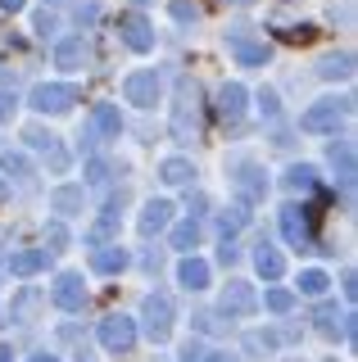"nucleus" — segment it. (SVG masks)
Listing matches in <instances>:
<instances>
[{
  "label": "nucleus",
  "mask_w": 358,
  "mask_h": 362,
  "mask_svg": "<svg viewBox=\"0 0 358 362\" xmlns=\"http://www.w3.org/2000/svg\"><path fill=\"white\" fill-rule=\"evenodd\" d=\"M282 186L295 190V195H299V190H313V186H318V173H313V163H295V168H286Z\"/></svg>",
  "instance_id": "obj_26"
},
{
  "label": "nucleus",
  "mask_w": 358,
  "mask_h": 362,
  "mask_svg": "<svg viewBox=\"0 0 358 362\" xmlns=\"http://www.w3.org/2000/svg\"><path fill=\"white\" fill-rule=\"evenodd\" d=\"M100 344L109 349V354H127L132 344H137V322H132V317H122V313H114V317H105V322H100Z\"/></svg>",
  "instance_id": "obj_6"
},
{
  "label": "nucleus",
  "mask_w": 358,
  "mask_h": 362,
  "mask_svg": "<svg viewBox=\"0 0 358 362\" xmlns=\"http://www.w3.org/2000/svg\"><path fill=\"white\" fill-rule=\"evenodd\" d=\"M318 73L322 77H327V82H335V77H340V82H345V77H354V59H350V54H327V59H322L318 64Z\"/></svg>",
  "instance_id": "obj_27"
},
{
  "label": "nucleus",
  "mask_w": 358,
  "mask_h": 362,
  "mask_svg": "<svg viewBox=\"0 0 358 362\" xmlns=\"http://www.w3.org/2000/svg\"><path fill=\"white\" fill-rule=\"evenodd\" d=\"M32 28H37L41 37H54V28H59V23H54V14H50V9H41V14H37V23H32Z\"/></svg>",
  "instance_id": "obj_38"
},
{
  "label": "nucleus",
  "mask_w": 358,
  "mask_h": 362,
  "mask_svg": "<svg viewBox=\"0 0 358 362\" xmlns=\"http://www.w3.org/2000/svg\"><path fill=\"white\" fill-rule=\"evenodd\" d=\"M0 362H14V349L9 344H0Z\"/></svg>",
  "instance_id": "obj_45"
},
{
  "label": "nucleus",
  "mask_w": 358,
  "mask_h": 362,
  "mask_svg": "<svg viewBox=\"0 0 358 362\" xmlns=\"http://www.w3.org/2000/svg\"><path fill=\"white\" fill-rule=\"evenodd\" d=\"M50 299H54V308L77 313L86 303V281L77 276V272H59V276H54V286H50Z\"/></svg>",
  "instance_id": "obj_7"
},
{
  "label": "nucleus",
  "mask_w": 358,
  "mask_h": 362,
  "mask_svg": "<svg viewBox=\"0 0 358 362\" xmlns=\"http://www.w3.org/2000/svg\"><path fill=\"white\" fill-rule=\"evenodd\" d=\"M259 113H263V118H277V113H282V100H277V90H259Z\"/></svg>",
  "instance_id": "obj_35"
},
{
  "label": "nucleus",
  "mask_w": 358,
  "mask_h": 362,
  "mask_svg": "<svg viewBox=\"0 0 358 362\" xmlns=\"http://www.w3.org/2000/svg\"><path fill=\"white\" fill-rule=\"evenodd\" d=\"M254 267H259V276H263V281H282V272H286V254H282V249H272V245H259V249H254Z\"/></svg>",
  "instance_id": "obj_19"
},
{
  "label": "nucleus",
  "mask_w": 358,
  "mask_h": 362,
  "mask_svg": "<svg viewBox=\"0 0 358 362\" xmlns=\"http://www.w3.org/2000/svg\"><path fill=\"white\" fill-rule=\"evenodd\" d=\"M50 204H54V213H59V218L82 213V186H59V190L50 195Z\"/></svg>",
  "instance_id": "obj_25"
},
{
  "label": "nucleus",
  "mask_w": 358,
  "mask_h": 362,
  "mask_svg": "<svg viewBox=\"0 0 358 362\" xmlns=\"http://www.w3.org/2000/svg\"><path fill=\"white\" fill-rule=\"evenodd\" d=\"M32 303H37V290H23V294L14 299V317H28V308H32Z\"/></svg>",
  "instance_id": "obj_39"
},
{
  "label": "nucleus",
  "mask_w": 358,
  "mask_h": 362,
  "mask_svg": "<svg viewBox=\"0 0 358 362\" xmlns=\"http://www.w3.org/2000/svg\"><path fill=\"white\" fill-rule=\"evenodd\" d=\"M231 54H236V64H245V68H259V64H267V45L263 41H245V32L236 28L231 32Z\"/></svg>",
  "instance_id": "obj_17"
},
{
  "label": "nucleus",
  "mask_w": 358,
  "mask_h": 362,
  "mask_svg": "<svg viewBox=\"0 0 358 362\" xmlns=\"http://www.w3.org/2000/svg\"><path fill=\"white\" fill-rule=\"evenodd\" d=\"M127 263H132V254L122 245H96L91 249V267L100 276H118V272H127Z\"/></svg>",
  "instance_id": "obj_12"
},
{
  "label": "nucleus",
  "mask_w": 358,
  "mask_h": 362,
  "mask_svg": "<svg viewBox=\"0 0 358 362\" xmlns=\"http://www.w3.org/2000/svg\"><path fill=\"white\" fill-rule=\"evenodd\" d=\"M263 308L267 313H290V308H295V294H290V290H267L263 294Z\"/></svg>",
  "instance_id": "obj_31"
},
{
  "label": "nucleus",
  "mask_w": 358,
  "mask_h": 362,
  "mask_svg": "<svg viewBox=\"0 0 358 362\" xmlns=\"http://www.w3.org/2000/svg\"><path fill=\"white\" fill-rule=\"evenodd\" d=\"M118 37H122L127 50H137V54L154 50V28H150V18H141V14H122L118 18Z\"/></svg>",
  "instance_id": "obj_8"
},
{
  "label": "nucleus",
  "mask_w": 358,
  "mask_h": 362,
  "mask_svg": "<svg viewBox=\"0 0 358 362\" xmlns=\"http://www.w3.org/2000/svg\"><path fill=\"white\" fill-rule=\"evenodd\" d=\"M141 317H145V335L154 339V344H163L168 335H173V299L168 294H145V303H141Z\"/></svg>",
  "instance_id": "obj_3"
},
{
  "label": "nucleus",
  "mask_w": 358,
  "mask_h": 362,
  "mask_svg": "<svg viewBox=\"0 0 358 362\" xmlns=\"http://www.w3.org/2000/svg\"><path fill=\"white\" fill-rule=\"evenodd\" d=\"M350 113H354V100H350V95H340V100H318L313 109L299 113V127H304L308 136H327V132L340 127Z\"/></svg>",
  "instance_id": "obj_2"
},
{
  "label": "nucleus",
  "mask_w": 358,
  "mask_h": 362,
  "mask_svg": "<svg viewBox=\"0 0 358 362\" xmlns=\"http://www.w3.org/2000/svg\"><path fill=\"white\" fill-rule=\"evenodd\" d=\"M173 136H177V141H191V136H200V86L191 82V77H182V82H177Z\"/></svg>",
  "instance_id": "obj_1"
},
{
  "label": "nucleus",
  "mask_w": 358,
  "mask_h": 362,
  "mask_svg": "<svg viewBox=\"0 0 358 362\" xmlns=\"http://www.w3.org/2000/svg\"><path fill=\"white\" fill-rule=\"evenodd\" d=\"M195 245H200V222L191 218V222H182V226H173V249H182L186 258L195 254Z\"/></svg>",
  "instance_id": "obj_28"
},
{
  "label": "nucleus",
  "mask_w": 358,
  "mask_h": 362,
  "mask_svg": "<svg viewBox=\"0 0 358 362\" xmlns=\"http://www.w3.org/2000/svg\"><path fill=\"white\" fill-rule=\"evenodd\" d=\"M9 272L14 276H37V272H46V249H23V254L9 258Z\"/></svg>",
  "instance_id": "obj_24"
},
{
  "label": "nucleus",
  "mask_w": 358,
  "mask_h": 362,
  "mask_svg": "<svg viewBox=\"0 0 358 362\" xmlns=\"http://www.w3.org/2000/svg\"><path fill=\"white\" fill-rule=\"evenodd\" d=\"M73 100H77V86H69V82H41V86H32L28 105L37 113H69Z\"/></svg>",
  "instance_id": "obj_4"
},
{
  "label": "nucleus",
  "mask_w": 358,
  "mask_h": 362,
  "mask_svg": "<svg viewBox=\"0 0 358 362\" xmlns=\"http://www.w3.org/2000/svg\"><path fill=\"white\" fill-rule=\"evenodd\" d=\"M177 286L182 290H204L209 286V263L204 258H182V267H177Z\"/></svg>",
  "instance_id": "obj_20"
},
{
  "label": "nucleus",
  "mask_w": 358,
  "mask_h": 362,
  "mask_svg": "<svg viewBox=\"0 0 358 362\" xmlns=\"http://www.w3.org/2000/svg\"><path fill=\"white\" fill-rule=\"evenodd\" d=\"M173 18H177V23H195L200 9L191 5V0H173Z\"/></svg>",
  "instance_id": "obj_36"
},
{
  "label": "nucleus",
  "mask_w": 358,
  "mask_h": 362,
  "mask_svg": "<svg viewBox=\"0 0 358 362\" xmlns=\"http://www.w3.org/2000/svg\"><path fill=\"white\" fill-rule=\"evenodd\" d=\"M204 362H241L236 354H204Z\"/></svg>",
  "instance_id": "obj_44"
},
{
  "label": "nucleus",
  "mask_w": 358,
  "mask_h": 362,
  "mask_svg": "<svg viewBox=\"0 0 358 362\" xmlns=\"http://www.w3.org/2000/svg\"><path fill=\"white\" fill-rule=\"evenodd\" d=\"M299 294H313V299H322V294H327V272H322V267L299 272Z\"/></svg>",
  "instance_id": "obj_30"
},
{
  "label": "nucleus",
  "mask_w": 358,
  "mask_h": 362,
  "mask_svg": "<svg viewBox=\"0 0 358 362\" xmlns=\"http://www.w3.org/2000/svg\"><path fill=\"white\" fill-rule=\"evenodd\" d=\"M159 177H163V186H191V181H195V163H191V158H163Z\"/></svg>",
  "instance_id": "obj_22"
},
{
  "label": "nucleus",
  "mask_w": 358,
  "mask_h": 362,
  "mask_svg": "<svg viewBox=\"0 0 358 362\" xmlns=\"http://www.w3.org/2000/svg\"><path fill=\"white\" fill-rule=\"evenodd\" d=\"M23 5H28V0H0V9H5V14H18Z\"/></svg>",
  "instance_id": "obj_43"
},
{
  "label": "nucleus",
  "mask_w": 358,
  "mask_h": 362,
  "mask_svg": "<svg viewBox=\"0 0 358 362\" xmlns=\"http://www.w3.org/2000/svg\"><path fill=\"white\" fill-rule=\"evenodd\" d=\"M168 222H173V204H168V199H150L141 209V222L137 226H141V235H159Z\"/></svg>",
  "instance_id": "obj_18"
},
{
  "label": "nucleus",
  "mask_w": 358,
  "mask_h": 362,
  "mask_svg": "<svg viewBox=\"0 0 358 362\" xmlns=\"http://www.w3.org/2000/svg\"><path fill=\"white\" fill-rule=\"evenodd\" d=\"M318 331L322 335H345V339H354V317L350 313H340V308H335V303H322V308H318Z\"/></svg>",
  "instance_id": "obj_15"
},
{
  "label": "nucleus",
  "mask_w": 358,
  "mask_h": 362,
  "mask_svg": "<svg viewBox=\"0 0 358 362\" xmlns=\"http://www.w3.org/2000/svg\"><path fill=\"white\" fill-rule=\"evenodd\" d=\"M259 308V294H254L250 281H227L222 286V313L227 317H254Z\"/></svg>",
  "instance_id": "obj_9"
},
{
  "label": "nucleus",
  "mask_w": 358,
  "mask_h": 362,
  "mask_svg": "<svg viewBox=\"0 0 358 362\" xmlns=\"http://www.w3.org/2000/svg\"><path fill=\"white\" fill-rule=\"evenodd\" d=\"M354 294H358V276H354V272H345V299H354Z\"/></svg>",
  "instance_id": "obj_42"
},
{
  "label": "nucleus",
  "mask_w": 358,
  "mask_h": 362,
  "mask_svg": "<svg viewBox=\"0 0 358 362\" xmlns=\"http://www.w3.org/2000/svg\"><path fill=\"white\" fill-rule=\"evenodd\" d=\"M231 181H236V190H241V199H245V204H254V199H263V195H267V177H263L254 163H236Z\"/></svg>",
  "instance_id": "obj_13"
},
{
  "label": "nucleus",
  "mask_w": 358,
  "mask_h": 362,
  "mask_svg": "<svg viewBox=\"0 0 358 362\" xmlns=\"http://www.w3.org/2000/svg\"><path fill=\"white\" fill-rule=\"evenodd\" d=\"M0 263H5V245H0Z\"/></svg>",
  "instance_id": "obj_48"
},
{
  "label": "nucleus",
  "mask_w": 358,
  "mask_h": 362,
  "mask_svg": "<svg viewBox=\"0 0 358 362\" xmlns=\"http://www.w3.org/2000/svg\"><path fill=\"white\" fill-rule=\"evenodd\" d=\"M327 158H331L335 173H340L345 186H354V145H350V141H335L331 150H327Z\"/></svg>",
  "instance_id": "obj_23"
},
{
  "label": "nucleus",
  "mask_w": 358,
  "mask_h": 362,
  "mask_svg": "<svg viewBox=\"0 0 358 362\" xmlns=\"http://www.w3.org/2000/svg\"><path fill=\"white\" fill-rule=\"evenodd\" d=\"M109 181V163L105 158H91V163H86V186H105Z\"/></svg>",
  "instance_id": "obj_34"
},
{
  "label": "nucleus",
  "mask_w": 358,
  "mask_h": 362,
  "mask_svg": "<svg viewBox=\"0 0 358 362\" xmlns=\"http://www.w3.org/2000/svg\"><path fill=\"white\" fill-rule=\"evenodd\" d=\"M204 354H209L204 344H186V349H182V362H204Z\"/></svg>",
  "instance_id": "obj_40"
},
{
  "label": "nucleus",
  "mask_w": 358,
  "mask_h": 362,
  "mask_svg": "<svg viewBox=\"0 0 358 362\" xmlns=\"http://www.w3.org/2000/svg\"><path fill=\"white\" fill-rule=\"evenodd\" d=\"M86 59H91V45H86L82 37H64L59 45H54V64H59L64 73H82Z\"/></svg>",
  "instance_id": "obj_11"
},
{
  "label": "nucleus",
  "mask_w": 358,
  "mask_h": 362,
  "mask_svg": "<svg viewBox=\"0 0 358 362\" xmlns=\"http://www.w3.org/2000/svg\"><path fill=\"white\" fill-rule=\"evenodd\" d=\"M245 100H250V90H245L241 82H227L218 90V118L222 122H241L245 118Z\"/></svg>",
  "instance_id": "obj_14"
},
{
  "label": "nucleus",
  "mask_w": 358,
  "mask_h": 362,
  "mask_svg": "<svg viewBox=\"0 0 358 362\" xmlns=\"http://www.w3.org/2000/svg\"><path fill=\"white\" fill-rule=\"evenodd\" d=\"M227 5H254V0H227Z\"/></svg>",
  "instance_id": "obj_47"
},
{
  "label": "nucleus",
  "mask_w": 358,
  "mask_h": 362,
  "mask_svg": "<svg viewBox=\"0 0 358 362\" xmlns=\"http://www.w3.org/2000/svg\"><path fill=\"white\" fill-rule=\"evenodd\" d=\"M0 168H5L9 177H18V181H23V177L32 173V163H28V158H23V154H9V150L0 154Z\"/></svg>",
  "instance_id": "obj_32"
},
{
  "label": "nucleus",
  "mask_w": 358,
  "mask_h": 362,
  "mask_svg": "<svg viewBox=\"0 0 358 362\" xmlns=\"http://www.w3.org/2000/svg\"><path fill=\"white\" fill-rule=\"evenodd\" d=\"M250 218H254V209L245 199H236L231 209H222V218H218V226H222V240H231V235L241 231V226H250Z\"/></svg>",
  "instance_id": "obj_21"
},
{
  "label": "nucleus",
  "mask_w": 358,
  "mask_h": 362,
  "mask_svg": "<svg viewBox=\"0 0 358 362\" xmlns=\"http://www.w3.org/2000/svg\"><path fill=\"white\" fill-rule=\"evenodd\" d=\"M14 109H18V95H14V90H0V122L14 118Z\"/></svg>",
  "instance_id": "obj_37"
},
{
  "label": "nucleus",
  "mask_w": 358,
  "mask_h": 362,
  "mask_svg": "<svg viewBox=\"0 0 358 362\" xmlns=\"http://www.w3.org/2000/svg\"><path fill=\"white\" fill-rule=\"evenodd\" d=\"M245 344H250V349H277V335H250Z\"/></svg>",
  "instance_id": "obj_41"
},
{
  "label": "nucleus",
  "mask_w": 358,
  "mask_h": 362,
  "mask_svg": "<svg viewBox=\"0 0 358 362\" xmlns=\"http://www.w3.org/2000/svg\"><path fill=\"white\" fill-rule=\"evenodd\" d=\"M32 362H59V358H54V354H37V358H32Z\"/></svg>",
  "instance_id": "obj_46"
},
{
  "label": "nucleus",
  "mask_w": 358,
  "mask_h": 362,
  "mask_svg": "<svg viewBox=\"0 0 358 362\" xmlns=\"http://www.w3.org/2000/svg\"><path fill=\"white\" fill-rule=\"evenodd\" d=\"M46 245H50V254L69 249V231H64V222H50V226H46Z\"/></svg>",
  "instance_id": "obj_33"
},
{
  "label": "nucleus",
  "mask_w": 358,
  "mask_h": 362,
  "mask_svg": "<svg viewBox=\"0 0 358 362\" xmlns=\"http://www.w3.org/2000/svg\"><path fill=\"white\" fill-rule=\"evenodd\" d=\"M313 218H318V209H304V204H286V209H282V235H286V245L308 249V245H313Z\"/></svg>",
  "instance_id": "obj_5"
},
{
  "label": "nucleus",
  "mask_w": 358,
  "mask_h": 362,
  "mask_svg": "<svg viewBox=\"0 0 358 362\" xmlns=\"http://www.w3.org/2000/svg\"><path fill=\"white\" fill-rule=\"evenodd\" d=\"M122 95L132 100L137 109H154V100H159V73H132L127 82H122Z\"/></svg>",
  "instance_id": "obj_10"
},
{
  "label": "nucleus",
  "mask_w": 358,
  "mask_h": 362,
  "mask_svg": "<svg viewBox=\"0 0 358 362\" xmlns=\"http://www.w3.org/2000/svg\"><path fill=\"white\" fill-rule=\"evenodd\" d=\"M118 132H122L118 109H114V105H96V109H91V132H86V136H91V141H86V150L96 145V136H105V141H109V136H118Z\"/></svg>",
  "instance_id": "obj_16"
},
{
  "label": "nucleus",
  "mask_w": 358,
  "mask_h": 362,
  "mask_svg": "<svg viewBox=\"0 0 358 362\" xmlns=\"http://www.w3.org/2000/svg\"><path fill=\"white\" fill-rule=\"evenodd\" d=\"M322 28H313V23H295V28H277V41H290V45H308L318 41Z\"/></svg>",
  "instance_id": "obj_29"
}]
</instances>
